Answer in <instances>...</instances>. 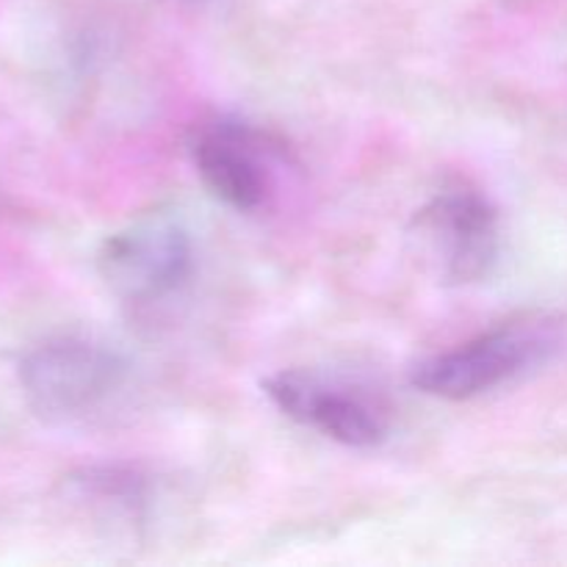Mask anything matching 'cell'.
<instances>
[{
  "label": "cell",
  "instance_id": "obj_1",
  "mask_svg": "<svg viewBox=\"0 0 567 567\" xmlns=\"http://www.w3.org/2000/svg\"><path fill=\"white\" fill-rule=\"evenodd\" d=\"M127 377V363L111 349L81 338H59L31 349L20 363V385L42 419L66 421L105 402Z\"/></svg>",
  "mask_w": 567,
  "mask_h": 567
},
{
  "label": "cell",
  "instance_id": "obj_2",
  "mask_svg": "<svg viewBox=\"0 0 567 567\" xmlns=\"http://www.w3.org/2000/svg\"><path fill=\"white\" fill-rule=\"evenodd\" d=\"M554 338L540 324H504L457 349L421 360L410 374L419 391L463 402L513 380L551 349Z\"/></svg>",
  "mask_w": 567,
  "mask_h": 567
},
{
  "label": "cell",
  "instance_id": "obj_3",
  "mask_svg": "<svg viewBox=\"0 0 567 567\" xmlns=\"http://www.w3.org/2000/svg\"><path fill=\"white\" fill-rule=\"evenodd\" d=\"M97 266L116 297L153 302L183 286L192 271V241L175 216L155 210L105 238Z\"/></svg>",
  "mask_w": 567,
  "mask_h": 567
},
{
  "label": "cell",
  "instance_id": "obj_4",
  "mask_svg": "<svg viewBox=\"0 0 567 567\" xmlns=\"http://www.w3.org/2000/svg\"><path fill=\"white\" fill-rule=\"evenodd\" d=\"M415 230L441 260L449 282H476L491 275L498 255V216L476 194H443L415 216Z\"/></svg>",
  "mask_w": 567,
  "mask_h": 567
},
{
  "label": "cell",
  "instance_id": "obj_5",
  "mask_svg": "<svg viewBox=\"0 0 567 567\" xmlns=\"http://www.w3.org/2000/svg\"><path fill=\"white\" fill-rule=\"evenodd\" d=\"M264 391L288 419L352 449H371L385 437V421L358 393L332 388L299 371H282L264 382Z\"/></svg>",
  "mask_w": 567,
  "mask_h": 567
},
{
  "label": "cell",
  "instance_id": "obj_6",
  "mask_svg": "<svg viewBox=\"0 0 567 567\" xmlns=\"http://www.w3.org/2000/svg\"><path fill=\"white\" fill-rule=\"evenodd\" d=\"M194 166L205 188L236 210H255L269 194V172L255 133L241 122L216 120L192 142Z\"/></svg>",
  "mask_w": 567,
  "mask_h": 567
}]
</instances>
